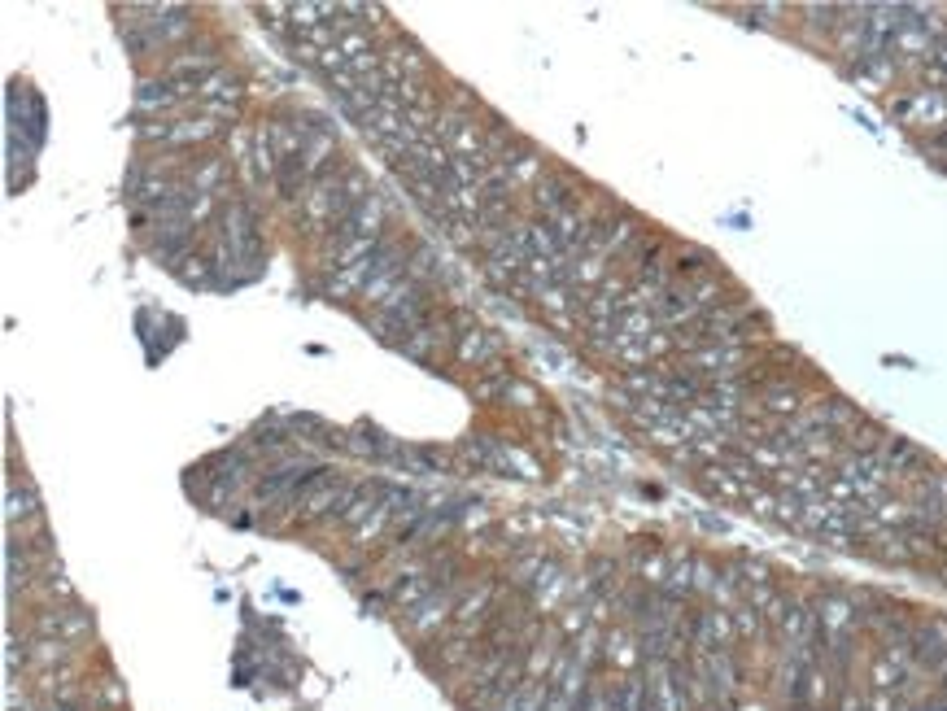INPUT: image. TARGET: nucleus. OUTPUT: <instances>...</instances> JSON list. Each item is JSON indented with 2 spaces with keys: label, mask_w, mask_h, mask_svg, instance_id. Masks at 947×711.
Instances as JSON below:
<instances>
[{
  "label": "nucleus",
  "mask_w": 947,
  "mask_h": 711,
  "mask_svg": "<svg viewBox=\"0 0 947 711\" xmlns=\"http://www.w3.org/2000/svg\"><path fill=\"white\" fill-rule=\"evenodd\" d=\"M62 637L70 646H79L83 637H92V611H83L79 602H70V611H66V624H62Z\"/></svg>",
  "instance_id": "nucleus-12"
},
{
  "label": "nucleus",
  "mask_w": 947,
  "mask_h": 711,
  "mask_svg": "<svg viewBox=\"0 0 947 711\" xmlns=\"http://www.w3.org/2000/svg\"><path fill=\"white\" fill-rule=\"evenodd\" d=\"M171 271H175L184 284H193V288H197V284H210V280H214V267H210V258H206V253H184V258H179Z\"/></svg>",
  "instance_id": "nucleus-11"
},
{
  "label": "nucleus",
  "mask_w": 947,
  "mask_h": 711,
  "mask_svg": "<svg viewBox=\"0 0 947 711\" xmlns=\"http://www.w3.org/2000/svg\"><path fill=\"white\" fill-rule=\"evenodd\" d=\"M450 354H454V363H459V367H494L498 354H502V341L472 323V328H463L459 336H454Z\"/></svg>",
  "instance_id": "nucleus-6"
},
{
  "label": "nucleus",
  "mask_w": 947,
  "mask_h": 711,
  "mask_svg": "<svg viewBox=\"0 0 947 711\" xmlns=\"http://www.w3.org/2000/svg\"><path fill=\"white\" fill-rule=\"evenodd\" d=\"M241 101H245V79L223 66V70H214L206 83H197L193 105H201V114H210V118H236V105Z\"/></svg>",
  "instance_id": "nucleus-3"
},
{
  "label": "nucleus",
  "mask_w": 947,
  "mask_h": 711,
  "mask_svg": "<svg viewBox=\"0 0 947 711\" xmlns=\"http://www.w3.org/2000/svg\"><path fill=\"white\" fill-rule=\"evenodd\" d=\"M75 650H79V646H70L66 637H31L27 664L40 668V672H57V668H66L70 659H75Z\"/></svg>",
  "instance_id": "nucleus-8"
},
{
  "label": "nucleus",
  "mask_w": 947,
  "mask_h": 711,
  "mask_svg": "<svg viewBox=\"0 0 947 711\" xmlns=\"http://www.w3.org/2000/svg\"><path fill=\"white\" fill-rule=\"evenodd\" d=\"M446 162H450V149H446V144H441L437 136H428V140H419L402 162H393L389 171H393V179H398V184L415 188V184H424V179H433V175L446 171Z\"/></svg>",
  "instance_id": "nucleus-4"
},
{
  "label": "nucleus",
  "mask_w": 947,
  "mask_h": 711,
  "mask_svg": "<svg viewBox=\"0 0 947 711\" xmlns=\"http://www.w3.org/2000/svg\"><path fill=\"white\" fill-rule=\"evenodd\" d=\"M463 589H467V576L463 581H454V585H441L437 594H428L419 607H411L402 616V629L415 637V642H437L441 633L454 624V607H459V598H463Z\"/></svg>",
  "instance_id": "nucleus-1"
},
{
  "label": "nucleus",
  "mask_w": 947,
  "mask_h": 711,
  "mask_svg": "<svg viewBox=\"0 0 947 711\" xmlns=\"http://www.w3.org/2000/svg\"><path fill=\"white\" fill-rule=\"evenodd\" d=\"M603 664L616 668L620 677H629V672H638L646 659H642V646H638V633L629 629V624L616 620V629L603 633Z\"/></svg>",
  "instance_id": "nucleus-5"
},
{
  "label": "nucleus",
  "mask_w": 947,
  "mask_h": 711,
  "mask_svg": "<svg viewBox=\"0 0 947 711\" xmlns=\"http://www.w3.org/2000/svg\"><path fill=\"white\" fill-rule=\"evenodd\" d=\"M581 179H577V171H563V166H550V171L542 175V184H537L533 192H529V210L533 219H559L563 210L572 206V201H581Z\"/></svg>",
  "instance_id": "nucleus-2"
},
{
  "label": "nucleus",
  "mask_w": 947,
  "mask_h": 711,
  "mask_svg": "<svg viewBox=\"0 0 947 711\" xmlns=\"http://www.w3.org/2000/svg\"><path fill=\"white\" fill-rule=\"evenodd\" d=\"M524 698H529V681H524L520 690H511L507 698H502V703H494L489 711H524Z\"/></svg>",
  "instance_id": "nucleus-13"
},
{
  "label": "nucleus",
  "mask_w": 947,
  "mask_h": 711,
  "mask_svg": "<svg viewBox=\"0 0 947 711\" xmlns=\"http://www.w3.org/2000/svg\"><path fill=\"white\" fill-rule=\"evenodd\" d=\"M232 175V166H227V158H214V153H206V158H197V162H188V188L193 192H214V197H223V179Z\"/></svg>",
  "instance_id": "nucleus-9"
},
{
  "label": "nucleus",
  "mask_w": 947,
  "mask_h": 711,
  "mask_svg": "<svg viewBox=\"0 0 947 711\" xmlns=\"http://www.w3.org/2000/svg\"><path fill=\"white\" fill-rule=\"evenodd\" d=\"M546 559H550V554H546V546L515 550V554H511V563H507V581H511L515 589H524V594H529V589H533V581H537V572L546 568Z\"/></svg>",
  "instance_id": "nucleus-10"
},
{
  "label": "nucleus",
  "mask_w": 947,
  "mask_h": 711,
  "mask_svg": "<svg viewBox=\"0 0 947 711\" xmlns=\"http://www.w3.org/2000/svg\"><path fill=\"white\" fill-rule=\"evenodd\" d=\"M450 336H454V332H450V319H437V315H433L419 332L406 336L398 349H402L406 358H415V363H437V354L446 349Z\"/></svg>",
  "instance_id": "nucleus-7"
}]
</instances>
